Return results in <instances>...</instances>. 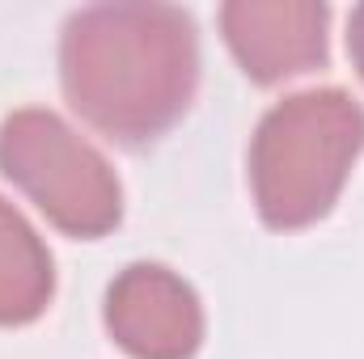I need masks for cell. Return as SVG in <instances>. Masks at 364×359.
Returning a JSON list of instances; mask_svg holds the SVG:
<instances>
[{
    "label": "cell",
    "instance_id": "1",
    "mask_svg": "<svg viewBox=\"0 0 364 359\" xmlns=\"http://www.w3.org/2000/svg\"><path fill=\"white\" fill-rule=\"evenodd\" d=\"M68 106L114 144L161 140L199 89V30L178 4L110 0L73 9L60 30Z\"/></svg>",
    "mask_w": 364,
    "mask_h": 359
},
{
    "label": "cell",
    "instance_id": "2",
    "mask_svg": "<svg viewBox=\"0 0 364 359\" xmlns=\"http://www.w3.org/2000/svg\"><path fill=\"white\" fill-rule=\"evenodd\" d=\"M364 153V106L339 85L275 101L250 140V194L259 220L296 233L326 220Z\"/></svg>",
    "mask_w": 364,
    "mask_h": 359
},
{
    "label": "cell",
    "instance_id": "3",
    "mask_svg": "<svg viewBox=\"0 0 364 359\" xmlns=\"http://www.w3.org/2000/svg\"><path fill=\"white\" fill-rule=\"evenodd\" d=\"M0 174L68 237L93 241L123 220L110 161L55 110L26 106L0 123Z\"/></svg>",
    "mask_w": 364,
    "mask_h": 359
},
{
    "label": "cell",
    "instance_id": "4",
    "mask_svg": "<svg viewBox=\"0 0 364 359\" xmlns=\"http://www.w3.org/2000/svg\"><path fill=\"white\" fill-rule=\"evenodd\" d=\"M102 321L132 359H195L208 330L195 287L161 263L119 270L106 287Z\"/></svg>",
    "mask_w": 364,
    "mask_h": 359
},
{
    "label": "cell",
    "instance_id": "5",
    "mask_svg": "<svg viewBox=\"0 0 364 359\" xmlns=\"http://www.w3.org/2000/svg\"><path fill=\"white\" fill-rule=\"evenodd\" d=\"M331 9L322 0H229L220 4V34L259 85H279L288 77L326 64Z\"/></svg>",
    "mask_w": 364,
    "mask_h": 359
},
{
    "label": "cell",
    "instance_id": "6",
    "mask_svg": "<svg viewBox=\"0 0 364 359\" xmlns=\"http://www.w3.org/2000/svg\"><path fill=\"white\" fill-rule=\"evenodd\" d=\"M55 296V263L34 224L0 199V326H30Z\"/></svg>",
    "mask_w": 364,
    "mask_h": 359
},
{
    "label": "cell",
    "instance_id": "7",
    "mask_svg": "<svg viewBox=\"0 0 364 359\" xmlns=\"http://www.w3.org/2000/svg\"><path fill=\"white\" fill-rule=\"evenodd\" d=\"M348 55H352V64L364 81V4H356L348 17Z\"/></svg>",
    "mask_w": 364,
    "mask_h": 359
}]
</instances>
